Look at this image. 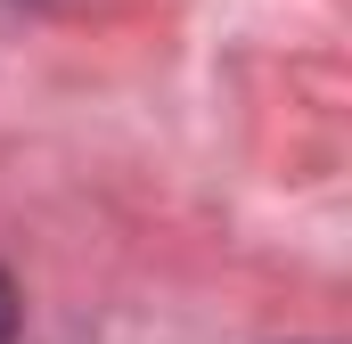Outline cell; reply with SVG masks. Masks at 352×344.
<instances>
[{"instance_id": "cell-1", "label": "cell", "mask_w": 352, "mask_h": 344, "mask_svg": "<svg viewBox=\"0 0 352 344\" xmlns=\"http://www.w3.org/2000/svg\"><path fill=\"white\" fill-rule=\"evenodd\" d=\"M0 344H16V287H8V270H0Z\"/></svg>"}]
</instances>
